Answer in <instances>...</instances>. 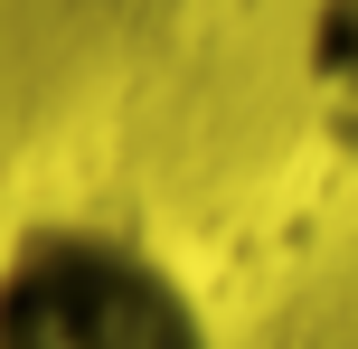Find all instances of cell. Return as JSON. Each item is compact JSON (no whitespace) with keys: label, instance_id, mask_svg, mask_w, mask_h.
<instances>
[{"label":"cell","instance_id":"2","mask_svg":"<svg viewBox=\"0 0 358 349\" xmlns=\"http://www.w3.org/2000/svg\"><path fill=\"white\" fill-rule=\"evenodd\" d=\"M302 104L321 123V142L358 161V0H321L302 29Z\"/></svg>","mask_w":358,"mask_h":349},{"label":"cell","instance_id":"1","mask_svg":"<svg viewBox=\"0 0 358 349\" xmlns=\"http://www.w3.org/2000/svg\"><path fill=\"white\" fill-rule=\"evenodd\" d=\"M0 349H217L151 245L48 218L0 255Z\"/></svg>","mask_w":358,"mask_h":349}]
</instances>
